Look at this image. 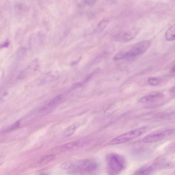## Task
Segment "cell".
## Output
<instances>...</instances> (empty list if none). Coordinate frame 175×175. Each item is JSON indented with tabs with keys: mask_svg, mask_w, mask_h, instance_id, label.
Here are the masks:
<instances>
[{
	"mask_svg": "<svg viewBox=\"0 0 175 175\" xmlns=\"http://www.w3.org/2000/svg\"><path fill=\"white\" fill-rule=\"evenodd\" d=\"M98 169V164L94 161L83 160L68 162L66 170L73 174L92 175L95 174Z\"/></svg>",
	"mask_w": 175,
	"mask_h": 175,
	"instance_id": "1",
	"label": "cell"
},
{
	"mask_svg": "<svg viewBox=\"0 0 175 175\" xmlns=\"http://www.w3.org/2000/svg\"><path fill=\"white\" fill-rule=\"evenodd\" d=\"M107 169L109 175H119L125 170L127 162L123 156L111 153L107 157Z\"/></svg>",
	"mask_w": 175,
	"mask_h": 175,
	"instance_id": "2",
	"label": "cell"
},
{
	"mask_svg": "<svg viewBox=\"0 0 175 175\" xmlns=\"http://www.w3.org/2000/svg\"><path fill=\"white\" fill-rule=\"evenodd\" d=\"M150 129V127H144L132 130L114 138L109 142V144L114 145L125 143L143 135Z\"/></svg>",
	"mask_w": 175,
	"mask_h": 175,
	"instance_id": "3",
	"label": "cell"
},
{
	"mask_svg": "<svg viewBox=\"0 0 175 175\" xmlns=\"http://www.w3.org/2000/svg\"><path fill=\"white\" fill-rule=\"evenodd\" d=\"M174 133V130L167 129L158 130L150 133L144 137L143 141L144 143H150L160 141L173 135Z\"/></svg>",
	"mask_w": 175,
	"mask_h": 175,
	"instance_id": "4",
	"label": "cell"
},
{
	"mask_svg": "<svg viewBox=\"0 0 175 175\" xmlns=\"http://www.w3.org/2000/svg\"><path fill=\"white\" fill-rule=\"evenodd\" d=\"M150 44V41L148 40L137 43L132 47L129 51L127 52L126 58H133L143 54L149 48Z\"/></svg>",
	"mask_w": 175,
	"mask_h": 175,
	"instance_id": "5",
	"label": "cell"
},
{
	"mask_svg": "<svg viewBox=\"0 0 175 175\" xmlns=\"http://www.w3.org/2000/svg\"><path fill=\"white\" fill-rule=\"evenodd\" d=\"M159 169H160L159 163L157 161L153 163L142 167L132 175H152L155 171Z\"/></svg>",
	"mask_w": 175,
	"mask_h": 175,
	"instance_id": "6",
	"label": "cell"
},
{
	"mask_svg": "<svg viewBox=\"0 0 175 175\" xmlns=\"http://www.w3.org/2000/svg\"><path fill=\"white\" fill-rule=\"evenodd\" d=\"M138 33V32L136 30L121 32L116 35L114 39L116 41L119 42H128L135 38Z\"/></svg>",
	"mask_w": 175,
	"mask_h": 175,
	"instance_id": "7",
	"label": "cell"
},
{
	"mask_svg": "<svg viewBox=\"0 0 175 175\" xmlns=\"http://www.w3.org/2000/svg\"><path fill=\"white\" fill-rule=\"evenodd\" d=\"M164 97V94L162 92H158L142 97L140 99V102L143 103L154 102L160 100Z\"/></svg>",
	"mask_w": 175,
	"mask_h": 175,
	"instance_id": "8",
	"label": "cell"
},
{
	"mask_svg": "<svg viewBox=\"0 0 175 175\" xmlns=\"http://www.w3.org/2000/svg\"><path fill=\"white\" fill-rule=\"evenodd\" d=\"M150 152H148L143 149H138L132 152L133 156L137 159H143L149 156Z\"/></svg>",
	"mask_w": 175,
	"mask_h": 175,
	"instance_id": "9",
	"label": "cell"
},
{
	"mask_svg": "<svg viewBox=\"0 0 175 175\" xmlns=\"http://www.w3.org/2000/svg\"><path fill=\"white\" fill-rule=\"evenodd\" d=\"M175 26L173 25L167 30L165 33L166 40L168 41H172L175 40Z\"/></svg>",
	"mask_w": 175,
	"mask_h": 175,
	"instance_id": "10",
	"label": "cell"
},
{
	"mask_svg": "<svg viewBox=\"0 0 175 175\" xmlns=\"http://www.w3.org/2000/svg\"><path fill=\"white\" fill-rule=\"evenodd\" d=\"M39 66L38 61L37 59H36L32 61V62L30 64L27 68L22 73V74H26V73L32 72V71H35L37 69Z\"/></svg>",
	"mask_w": 175,
	"mask_h": 175,
	"instance_id": "11",
	"label": "cell"
},
{
	"mask_svg": "<svg viewBox=\"0 0 175 175\" xmlns=\"http://www.w3.org/2000/svg\"><path fill=\"white\" fill-rule=\"evenodd\" d=\"M79 124L76 123L73 124L70 127H68L64 133V135L65 137H68L74 134L77 128L79 127Z\"/></svg>",
	"mask_w": 175,
	"mask_h": 175,
	"instance_id": "12",
	"label": "cell"
},
{
	"mask_svg": "<svg viewBox=\"0 0 175 175\" xmlns=\"http://www.w3.org/2000/svg\"><path fill=\"white\" fill-rule=\"evenodd\" d=\"M79 142L74 141L70 142L68 143L65 144L63 145L61 148V150L63 151H67L72 149L76 146L78 145Z\"/></svg>",
	"mask_w": 175,
	"mask_h": 175,
	"instance_id": "13",
	"label": "cell"
},
{
	"mask_svg": "<svg viewBox=\"0 0 175 175\" xmlns=\"http://www.w3.org/2000/svg\"><path fill=\"white\" fill-rule=\"evenodd\" d=\"M111 19L108 18H105L99 22L98 24V28L99 29L100 31H102L104 30L107 27L108 24H109L111 21Z\"/></svg>",
	"mask_w": 175,
	"mask_h": 175,
	"instance_id": "14",
	"label": "cell"
},
{
	"mask_svg": "<svg viewBox=\"0 0 175 175\" xmlns=\"http://www.w3.org/2000/svg\"><path fill=\"white\" fill-rule=\"evenodd\" d=\"M55 157V155L54 154H50L44 156L41 159L40 162L42 164H46L53 160Z\"/></svg>",
	"mask_w": 175,
	"mask_h": 175,
	"instance_id": "15",
	"label": "cell"
},
{
	"mask_svg": "<svg viewBox=\"0 0 175 175\" xmlns=\"http://www.w3.org/2000/svg\"><path fill=\"white\" fill-rule=\"evenodd\" d=\"M61 95H59L56 97L54 99H52L50 102L47 105H46L45 107H44V109H46L54 105L55 104L60 100L62 98Z\"/></svg>",
	"mask_w": 175,
	"mask_h": 175,
	"instance_id": "16",
	"label": "cell"
},
{
	"mask_svg": "<svg viewBox=\"0 0 175 175\" xmlns=\"http://www.w3.org/2000/svg\"><path fill=\"white\" fill-rule=\"evenodd\" d=\"M127 56V52L121 51L118 52L114 57V59L115 60H120L126 58Z\"/></svg>",
	"mask_w": 175,
	"mask_h": 175,
	"instance_id": "17",
	"label": "cell"
},
{
	"mask_svg": "<svg viewBox=\"0 0 175 175\" xmlns=\"http://www.w3.org/2000/svg\"><path fill=\"white\" fill-rule=\"evenodd\" d=\"M26 51L25 48H22L20 49L17 52V58L19 59H21L23 58L25 56V55L26 54Z\"/></svg>",
	"mask_w": 175,
	"mask_h": 175,
	"instance_id": "18",
	"label": "cell"
},
{
	"mask_svg": "<svg viewBox=\"0 0 175 175\" xmlns=\"http://www.w3.org/2000/svg\"><path fill=\"white\" fill-rule=\"evenodd\" d=\"M148 81L152 86H156L159 83L158 79L155 78H150L148 79Z\"/></svg>",
	"mask_w": 175,
	"mask_h": 175,
	"instance_id": "19",
	"label": "cell"
},
{
	"mask_svg": "<svg viewBox=\"0 0 175 175\" xmlns=\"http://www.w3.org/2000/svg\"><path fill=\"white\" fill-rule=\"evenodd\" d=\"M19 122H17V123H15L13 124V125H12L11 127H10L8 129L9 130H13L17 128L19 126Z\"/></svg>",
	"mask_w": 175,
	"mask_h": 175,
	"instance_id": "20",
	"label": "cell"
},
{
	"mask_svg": "<svg viewBox=\"0 0 175 175\" xmlns=\"http://www.w3.org/2000/svg\"><path fill=\"white\" fill-rule=\"evenodd\" d=\"M95 2H96V1H91V0H87V1H84V2L85 4L89 5H92L94 4H95Z\"/></svg>",
	"mask_w": 175,
	"mask_h": 175,
	"instance_id": "21",
	"label": "cell"
},
{
	"mask_svg": "<svg viewBox=\"0 0 175 175\" xmlns=\"http://www.w3.org/2000/svg\"><path fill=\"white\" fill-rule=\"evenodd\" d=\"M9 42L8 41H6L4 43V44L2 46L3 47H7L9 46Z\"/></svg>",
	"mask_w": 175,
	"mask_h": 175,
	"instance_id": "22",
	"label": "cell"
},
{
	"mask_svg": "<svg viewBox=\"0 0 175 175\" xmlns=\"http://www.w3.org/2000/svg\"><path fill=\"white\" fill-rule=\"evenodd\" d=\"M171 72L172 74H174L175 72V66L174 65V66L172 67L171 69Z\"/></svg>",
	"mask_w": 175,
	"mask_h": 175,
	"instance_id": "23",
	"label": "cell"
},
{
	"mask_svg": "<svg viewBox=\"0 0 175 175\" xmlns=\"http://www.w3.org/2000/svg\"><path fill=\"white\" fill-rule=\"evenodd\" d=\"M171 92L172 93H174V92H175V87H173L172 89H171Z\"/></svg>",
	"mask_w": 175,
	"mask_h": 175,
	"instance_id": "24",
	"label": "cell"
}]
</instances>
